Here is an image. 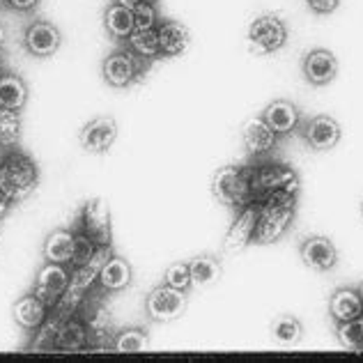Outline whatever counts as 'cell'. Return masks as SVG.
Wrapping results in <instances>:
<instances>
[{"label": "cell", "instance_id": "obj_1", "mask_svg": "<svg viewBox=\"0 0 363 363\" xmlns=\"http://www.w3.org/2000/svg\"><path fill=\"white\" fill-rule=\"evenodd\" d=\"M40 182V168L23 152H12L0 161V196L16 205L33 194Z\"/></svg>", "mask_w": 363, "mask_h": 363}, {"label": "cell", "instance_id": "obj_2", "mask_svg": "<svg viewBox=\"0 0 363 363\" xmlns=\"http://www.w3.org/2000/svg\"><path fill=\"white\" fill-rule=\"evenodd\" d=\"M251 175L253 168L248 166H223L212 179V194L225 207L248 205L251 194Z\"/></svg>", "mask_w": 363, "mask_h": 363}, {"label": "cell", "instance_id": "obj_3", "mask_svg": "<svg viewBox=\"0 0 363 363\" xmlns=\"http://www.w3.org/2000/svg\"><path fill=\"white\" fill-rule=\"evenodd\" d=\"M150 67V60L138 55L133 49H118L101 65V74L113 88H127V85L140 81Z\"/></svg>", "mask_w": 363, "mask_h": 363}, {"label": "cell", "instance_id": "obj_4", "mask_svg": "<svg viewBox=\"0 0 363 363\" xmlns=\"http://www.w3.org/2000/svg\"><path fill=\"white\" fill-rule=\"evenodd\" d=\"M248 49L255 55H269L283 49V44L288 42V28L281 21V16L276 14H262L255 16L251 26H248Z\"/></svg>", "mask_w": 363, "mask_h": 363}, {"label": "cell", "instance_id": "obj_5", "mask_svg": "<svg viewBox=\"0 0 363 363\" xmlns=\"http://www.w3.org/2000/svg\"><path fill=\"white\" fill-rule=\"evenodd\" d=\"M279 189H299V175L292 166L285 164H264L253 168L251 175V194L262 200Z\"/></svg>", "mask_w": 363, "mask_h": 363}, {"label": "cell", "instance_id": "obj_6", "mask_svg": "<svg viewBox=\"0 0 363 363\" xmlns=\"http://www.w3.org/2000/svg\"><path fill=\"white\" fill-rule=\"evenodd\" d=\"M81 233L88 235L97 246H111L113 242V225H111V209L101 198H92L81 209Z\"/></svg>", "mask_w": 363, "mask_h": 363}, {"label": "cell", "instance_id": "obj_7", "mask_svg": "<svg viewBox=\"0 0 363 363\" xmlns=\"http://www.w3.org/2000/svg\"><path fill=\"white\" fill-rule=\"evenodd\" d=\"M294 209H297V205H260V214H257L253 233L255 244H274L279 237H283V233L288 230L294 218Z\"/></svg>", "mask_w": 363, "mask_h": 363}, {"label": "cell", "instance_id": "obj_8", "mask_svg": "<svg viewBox=\"0 0 363 363\" xmlns=\"http://www.w3.org/2000/svg\"><path fill=\"white\" fill-rule=\"evenodd\" d=\"M186 311V292L170 288V285H159L145 299V313L155 322H173Z\"/></svg>", "mask_w": 363, "mask_h": 363}, {"label": "cell", "instance_id": "obj_9", "mask_svg": "<svg viewBox=\"0 0 363 363\" xmlns=\"http://www.w3.org/2000/svg\"><path fill=\"white\" fill-rule=\"evenodd\" d=\"M62 35L60 30L49 21H35L26 28L23 33V46L26 51L35 58H51L60 49Z\"/></svg>", "mask_w": 363, "mask_h": 363}, {"label": "cell", "instance_id": "obj_10", "mask_svg": "<svg viewBox=\"0 0 363 363\" xmlns=\"http://www.w3.org/2000/svg\"><path fill=\"white\" fill-rule=\"evenodd\" d=\"M257 214H260V205H244L240 216L235 218V223L230 225V230L225 233L223 240V253L225 255H237L253 242Z\"/></svg>", "mask_w": 363, "mask_h": 363}, {"label": "cell", "instance_id": "obj_11", "mask_svg": "<svg viewBox=\"0 0 363 363\" xmlns=\"http://www.w3.org/2000/svg\"><path fill=\"white\" fill-rule=\"evenodd\" d=\"M67 285H69V274H67L65 264L46 262L35 281V294L49 306V308H53L65 294Z\"/></svg>", "mask_w": 363, "mask_h": 363}, {"label": "cell", "instance_id": "obj_12", "mask_svg": "<svg viewBox=\"0 0 363 363\" xmlns=\"http://www.w3.org/2000/svg\"><path fill=\"white\" fill-rule=\"evenodd\" d=\"M118 138V122L111 116H99L90 120L79 133L83 150L88 152H106Z\"/></svg>", "mask_w": 363, "mask_h": 363}, {"label": "cell", "instance_id": "obj_13", "mask_svg": "<svg viewBox=\"0 0 363 363\" xmlns=\"http://www.w3.org/2000/svg\"><path fill=\"white\" fill-rule=\"evenodd\" d=\"M301 260L315 272H329L338 262V248L329 237L313 235L301 244Z\"/></svg>", "mask_w": 363, "mask_h": 363}, {"label": "cell", "instance_id": "obj_14", "mask_svg": "<svg viewBox=\"0 0 363 363\" xmlns=\"http://www.w3.org/2000/svg\"><path fill=\"white\" fill-rule=\"evenodd\" d=\"M303 138L308 143V147L315 152L333 150L340 140V124L331 116H315L308 124H306Z\"/></svg>", "mask_w": 363, "mask_h": 363}, {"label": "cell", "instance_id": "obj_15", "mask_svg": "<svg viewBox=\"0 0 363 363\" xmlns=\"http://www.w3.org/2000/svg\"><path fill=\"white\" fill-rule=\"evenodd\" d=\"M338 74L336 55L327 49H315L303 58V76L313 85H329Z\"/></svg>", "mask_w": 363, "mask_h": 363}, {"label": "cell", "instance_id": "obj_16", "mask_svg": "<svg viewBox=\"0 0 363 363\" xmlns=\"http://www.w3.org/2000/svg\"><path fill=\"white\" fill-rule=\"evenodd\" d=\"M157 35H159V49L164 58H177L182 55L191 44V33L184 23L179 21H159L157 26Z\"/></svg>", "mask_w": 363, "mask_h": 363}, {"label": "cell", "instance_id": "obj_17", "mask_svg": "<svg viewBox=\"0 0 363 363\" xmlns=\"http://www.w3.org/2000/svg\"><path fill=\"white\" fill-rule=\"evenodd\" d=\"M242 140H244V147L251 152V155H262V152L274 147L276 133L260 116V118L246 120L244 129H242Z\"/></svg>", "mask_w": 363, "mask_h": 363}, {"label": "cell", "instance_id": "obj_18", "mask_svg": "<svg viewBox=\"0 0 363 363\" xmlns=\"http://www.w3.org/2000/svg\"><path fill=\"white\" fill-rule=\"evenodd\" d=\"M262 118L274 129L276 136H281V133H290L294 127H297L299 108L294 106L292 101L279 99V101H272L269 106L262 111Z\"/></svg>", "mask_w": 363, "mask_h": 363}, {"label": "cell", "instance_id": "obj_19", "mask_svg": "<svg viewBox=\"0 0 363 363\" xmlns=\"http://www.w3.org/2000/svg\"><path fill=\"white\" fill-rule=\"evenodd\" d=\"M49 318V306H46L37 294H26L14 303V320L23 329H37L42 327Z\"/></svg>", "mask_w": 363, "mask_h": 363}, {"label": "cell", "instance_id": "obj_20", "mask_svg": "<svg viewBox=\"0 0 363 363\" xmlns=\"http://www.w3.org/2000/svg\"><path fill=\"white\" fill-rule=\"evenodd\" d=\"M329 313L333 315L336 322H347V320H354L359 315H363V299H361L359 290L340 288L333 292L329 299Z\"/></svg>", "mask_w": 363, "mask_h": 363}, {"label": "cell", "instance_id": "obj_21", "mask_svg": "<svg viewBox=\"0 0 363 363\" xmlns=\"http://www.w3.org/2000/svg\"><path fill=\"white\" fill-rule=\"evenodd\" d=\"M131 276H133L131 264L124 260V257L111 255L108 260L101 264L97 281L101 283V288H106L111 292H120L131 283Z\"/></svg>", "mask_w": 363, "mask_h": 363}, {"label": "cell", "instance_id": "obj_22", "mask_svg": "<svg viewBox=\"0 0 363 363\" xmlns=\"http://www.w3.org/2000/svg\"><path fill=\"white\" fill-rule=\"evenodd\" d=\"M104 23H106V30L111 37L116 40H129V35L136 30L133 28V12L129 5H122V3H111L106 14H104Z\"/></svg>", "mask_w": 363, "mask_h": 363}, {"label": "cell", "instance_id": "obj_23", "mask_svg": "<svg viewBox=\"0 0 363 363\" xmlns=\"http://www.w3.org/2000/svg\"><path fill=\"white\" fill-rule=\"evenodd\" d=\"M28 101V85L16 74H0V108L21 111Z\"/></svg>", "mask_w": 363, "mask_h": 363}, {"label": "cell", "instance_id": "obj_24", "mask_svg": "<svg viewBox=\"0 0 363 363\" xmlns=\"http://www.w3.org/2000/svg\"><path fill=\"white\" fill-rule=\"evenodd\" d=\"M74 253V233L69 230H53L44 242V257L46 262L67 264L72 262Z\"/></svg>", "mask_w": 363, "mask_h": 363}, {"label": "cell", "instance_id": "obj_25", "mask_svg": "<svg viewBox=\"0 0 363 363\" xmlns=\"http://www.w3.org/2000/svg\"><path fill=\"white\" fill-rule=\"evenodd\" d=\"M189 269H191V281H194V285H198V288H207V285L216 283L223 274V267L214 255L194 257V260L189 262Z\"/></svg>", "mask_w": 363, "mask_h": 363}, {"label": "cell", "instance_id": "obj_26", "mask_svg": "<svg viewBox=\"0 0 363 363\" xmlns=\"http://www.w3.org/2000/svg\"><path fill=\"white\" fill-rule=\"evenodd\" d=\"M272 333L281 345H297L303 338V327L294 315H276L272 322Z\"/></svg>", "mask_w": 363, "mask_h": 363}, {"label": "cell", "instance_id": "obj_27", "mask_svg": "<svg viewBox=\"0 0 363 363\" xmlns=\"http://www.w3.org/2000/svg\"><path fill=\"white\" fill-rule=\"evenodd\" d=\"M85 342H88V329H85V324L79 322V320L67 318L60 324L55 347H58V350H81Z\"/></svg>", "mask_w": 363, "mask_h": 363}, {"label": "cell", "instance_id": "obj_28", "mask_svg": "<svg viewBox=\"0 0 363 363\" xmlns=\"http://www.w3.org/2000/svg\"><path fill=\"white\" fill-rule=\"evenodd\" d=\"M127 42H129V49H133L138 55H143V58H147L150 62L161 58L157 28H150V30H133Z\"/></svg>", "mask_w": 363, "mask_h": 363}, {"label": "cell", "instance_id": "obj_29", "mask_svg": "<svg viewBox=\"0 0 363 363\" xmlns=\"http://www.w3.org/2000/svg\"><path fill=\"white\" fill-rule=\"evenodd\" d=\"M338 340L347 350H363V315L347 322H338Z\"/></svg>", "mask_w": 363, "mask_h": 363}, {"label": "cell", "instance_id": "obj_30", "mask_svg": "<svg viewBox=\"0 0 363 363\" xmlns=\"http://www.w3.org/2000/svg\"><path fill=\"white\" fill-rule=\"evenodd\" d=\"M18 133H21V118H18V111L0 108V145L3 147L16 145Z\"/></svg>", "mask_w": 363, "mask_h": 363}, {"label": "cell", "instance_id": "obj_31", "mask_svg": "<svg viewBox=\"0 0 363 363\" xmlns=\"http://www.w3.org/2000/svg\"><path fill=\"white\" fill-rule=\"evenodd\" d=\"M150 345V340H147V331H143V329H127V331H122L120 336L116 338V347L118 352H143Z\"/></svg>", "mask_w": 363, "mask_h": 363}, {"label": "cell", "instance_id": "obj_32", "mask_svg": "<svg viewBox=\"0 0 363 363\" xmlns=\"http://www.w3.org/2000/svg\"><path fill=\"white\" fill-rule=\"evenodd\" d=\"M131 12H133V28L136 30H150V28L159 26V12L155 3H136L131 5Z\"/></svg>", "mask_w": 363, "mask_h": 363}, {"label": "cell", "instance_id": "obj_33", "mask_svg": "<svg viewBox=\"0 0 363 363\" xmlns=\"http://www.w3.org/2000/svg\"><path fill=\"white\" fill-rule=\"evenodd\" d=\"M164 283L170 285V288H175V290L189 292V288L194 285V281H191L189 262H173V264H170L168 269H166Z\"/></svg>", "mask_w": 363, "mask_h": 363}, {"label": "cell", "instance_id": "obj_34", "mask_svg": "<svg viewBox=\"0 0 363 363\" xmlns=\"http://www.w3.org/2000/svg\"><path fill=\"white\" fill-rule=\"evenodd\" d=\"M97 244H94L88 235H83V233H79V235H74V253H72V264L74 267H81V264H85L90 260V257L94 255V251H97Z\"/></svg>", "mask_w": 363, "mask_h": 363}, {"label": "cell", "instance_id": "obj_35", "mask_svg": "<svg viewBox=\"0 0 363 363\" xmlns=\"http://www.w3.org/2000/svg\"><path fill=\"white\" fill-rule=\"evenodd\" d=\"M340 0H308V7L313 14H331L336 12Z\"/></svg>", "mask_w": 363, "mask_h": 363}, {"label": "cell", "instance_id": "obj_36", "mask_svg": "<svg viewBox=\"0 0 363 363\" xmlns=\"http://www.w3.org/2000/svg\"><path fill=\"white\" fill-rule=\"evenodd\" d=\"M5 3L16 9V12H30L37 5H40V0H5Z\"/></svg>", "mask_w": 363, "mask_h": 363}, {"label": "cell", "instance_id": "obj_37", "mask_svg": "<svg viewBox=\"0 0 363 363\" xmlns=\"http://www.w3.org/2000/svg\"><path fill=\"white\" fill-rule=\"evenodd\" d=\"M118 3H122V5H136V3H157V0H118Z\"/></svg>", "mask_w": 363, "mask_h": 363}, {"label": "cell", "instance_id": "obj_38", "mask_svg": "<svg viewBox=\"0 0 363 363\" xmlns=\"http://www.w3.org/2000/svg\"><path fill=\"white\" fill-rule=\"evenodd\" d=\"M359 294H361V299H363V283L359 285Z\"/></svg>", "mask_w": 363, "mask_h": 363}, {"label": "cell", "instance_id": "obj_39", "mask_svg": "<svg viewBox=\"0 0 363 363\" xmlns=\"http://www.w3.org/2000/svg\"><path fill=\"white\" fill-rule=\"evenodd\" d=\"M3 37H5V33H3V28H0V42H3Z\"/></svg>", "mask_w": 363, "mask_h": 363}, {"label": "cell", "instance_id": "obj_40", "mask_svg": "<svg viewBox=\"0 0 363 363\" xmlns=\"http://www.w3.org/2000/svg\"><path fill=\"white\" fill-rule=\"evenodd\" d=\"M0 62H3V51H0Z\"/></svg>", "mask_w": 363, "mask_h": 363}, {"label": "cell", "instance_id": "obj_41", "mask_svg": "<svg viewBox=\"0 0 363 363\" xmlns=\"http://www.w3.org/2000/svg\"><path fill=\"white\" fill-rule=\"evenodd\" d=\"M361 214H363V203H361Z\"/></svg>", "mask_w": 363, "mask_h": 363}]
</instances>
